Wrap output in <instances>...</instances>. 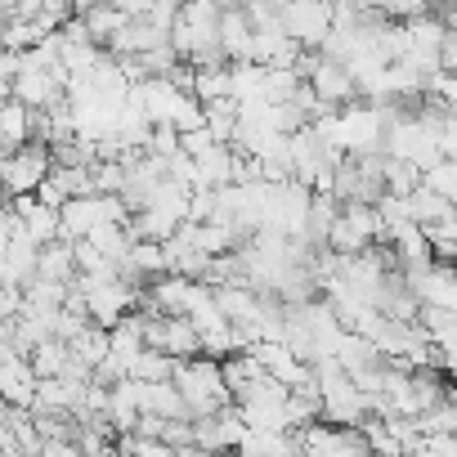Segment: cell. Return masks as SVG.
I'll use <instances>...</instances> for the list:
<instances>
[{
    "label": "cell",
    "instance_id": "6da1fadb",
    "mask_svg": "<svg viewBox=\"0 0 457 457\" xmlns=\"http://www.w3.org/2000/svg\"><path fill=\"white\" fill-rule=\"evenodd\" d=\"M170 386L179 390V399L188 403L193 417H206V412H220V408L234 403V395L224 390V377H220V359H206V354L179 359L175 372H170Z\"/></svg>",
    "mask_w": 457,
    "mask_h": 457
},
{
    "label": "cell",
    "instance_id": "7a4b0ae2",
    "mask_svg": "<svg viewBox=\"0 0 457 457\" xmlns=\"http://www.w3.org/2000/svg\"><path fill=\"white\" fill-rule=\"evenodd\" d=\"M50 148L28 139L23 148L5 153L0 157V193H10V197H23V193H37V184L50 175Z\"/></svg>",
    "mask_w": 457,
    "mask_h": 457
},
{
    "label": "cell",
    "instance_id": "3957f363",
    "mask_svg": "<svg viewBox=\"0 0 457 457\" xmlns=\"http://www.w3.org/2000/svg\"><path fill=\"white\" fill-rule=\"evenodd\" d=\"M278 23H283V37H292L301 50H319L323 37L332 32V5L328 0H283Z\"/></svg>",
    "mask_w": 457,
    "mask_h": 457
},
{
    "label": "cell",
    "instance_id": "277c9868",
    "mask_svg": "<svg viewBox=\"0 0 457 457\" xmlns=\"http://www.w3.org/2000/svg\"><path fill=\"white\" fill-rule=\"evenodd\" d=\"M408 292L417 305H439V310H457V278H453V265H426V270H412L403 274Z\"/></svg>",
    "mask_w": 457,
    "mask_h": 457
},
{
    "label": "cell",
    "instance_id": "5b68a950",
    "mask_svg": "<svg viewBox=\"0 0 457 457\" xmlns=\"http://www.w3.org/2000/svg\"><path fill=\"white\" fill-rule=\"evenodd\" d=\"M305 86L314 90V99H319V104H332V108H345V104H354V99H359V90H354L350 72H345L341 63L323 59V54H319V63H314V72H310V81H305Z\"/></svg>",
    "mask_w": 457,
    "mask_h": 457
},
{
    "label": "cell",
    "instance_id": "8992f818",
    "mask_svg": "<svg viewBox=\"0 0 457 457\" xmlns=\"http://www.w3.org/2000/svg\"><path fill=\"white\" fill-rule=\"evenodd\" d=\"M28 139H32V112L19 99H5L0 104V153H14Z\"/></svg>",
    "mask_w": 457,
    "mask_h": 457
},
{
    "label": "cell",
    "instance_id": "52a82bcc",
    "mask_svg": "<svg viewBox=\"0 0 457 457\" xmlns=\"http://www.w3.org/2000/svg\"><path fill=\"white\" fill-rule=\"evenodd\" d=\"M77 265H72V243L68 238H54L46 247H37V278H50V283H72Z\"/></svg>",
    "mask_w": 457,
    "mask_h": 457
},
{
    "label": "cell",
    "instance_id": "ba28073f",
    "mask_svg": "<svg viewBox=\"0 0 457 457\" xmlns=\"http://www.w3.org/2000/svg\"><path fill=\"white\" fill-rule=\"evenodd\" d=\"M403 211H408V220L421 228V224H439V220H453V202H444V197H435V193H426L421 184L412 188V193H403Z\"/></svg>",
    "mask_w": 457,
    "mask_h": 457
},
{
    "label": "cell",
    "instance_id": "9c48e42d",
    "mask_svg": "<svg viewBox=\"0 0 457 457\" xmlns=\"http://www.w3.org/2000/svg\"><path fill=\"white\" fill-rule=\"evenodd\" d=\"M68 363H72V350H68V341H54V337H46V341L28 354L32 377H63Z\"/></svg>",
    "mask_w": 457,
    "mask_h": 457
},
{
    "label": "cell",
    "instance_id": "30bf717a",
    "mask_svg": "<svg viewBox=\"0 0 457 457\" xmlns=\"http://www.w3.org/2000/svg\"><path fill=\"white\" fill-rule=\"evenodd\" d=\"M77 19L86 23V37H90L99 50H104V46H108V41H112V37L126 28V23H130V19H126L121 10H112V5H99V10H90V14H77Z\"/></svg>",
    "mask_w": 457,
    "mask_h": 457
},
{
    "label": "cell",
    "instance_id": "8fae6325",
    "mask_svg": "<svg viewBox=\"0 0 457 457\" xmlns=\"http://www.w3.org/2000/svg\"><path fill=\"white\" fill-rule=\"evenodd\" d=\"M86 243H90L104 261H112V265L130 252V238H126V228H121V224H99V228H90Z\"/></svg>",
    "mask_w": 457,
    "mask_h": 457
},
{
    "label": "cell",
    "instance_id": "7c38bea8",
    "mask_svg": "<svg viewBox=\"0 0 457 457\" xmlns=\"http://www.w3.org/2000/svg\"><path fill=\"white\" fill-rule=\"evenodd\" d=\"M421 188L435 193V197H444V202H453L457 197V162L453 157H439L435 166H426L421 170Z\"/></svg>",
    "mask_w": 457,
    "mask_h": 457
},
{
    "label": "cell",
    "instance_id": "4fadbf2b",
    "mask_svg": "<svg viewBox=\"0 0 457 457\" xmlns=\"http://www.w3.org/2000/svg\"><path fill=\"white\" fill-rule=\"evenodd\" d=\"M170 372H175V359H166L157 350H139L130 359V368H126L130 381H170Z\"/></svg>",
    "mask_w": 457,
    "mask_h": 457
},
{
    "label": "cell",
    "instance_id": "5bb4252c",
    "mask_svg": "<svg viewBox=\"0 0 457 457\" xmlns=\"http://www.w3.org/2000/svg\"><path fill=\"white\" fill-rule=\"evenodd\" d=\"M417 435H457V408H453V399L430 403V408L417 417Z\"/></svg>",
    "mask_w": 457,
    "mask_h": 457
},
{
    "label": "cell",
    "instance_id": "9a60e30c",
    "mask_svg": "<svg viewBox=\"0 0 457 457\" xmlns=\"http://www.w3.org/2000/svg\"><path fill=\"white\" fill-rule=\"evenodd\" d=\"M403 457H457V435H417Z\"/></svg>",
    "mask_w": 457,
    "mask_h": 457
},
{
    "label": "cell",
    "instance_id": "2e32d148",
    "mask_svg": "<svg viewBox=\"0 0 457 457\" xmlns=\"http://www.w3.org/2000/svg\"><path fill=\"white\" fill-rule=\"evenodd\" d=\"M211 144H215V139L206 135V126H197V130H184V135H179V153H184V157H202Z\"/></svg>",
    "mask_w": 457,
    "mask_h": 457
},
{
    "label": "cell",
    "instance_id": "e0dca14e",
    "mask_svg": "<svg viewBox=\"0 0 457 457\" xmlns=\"http://www.w3.org/2000/svg\"><path fill=\"white\" fill-rule=\"evenodd\" d=\"M108 5H112V10H121L126 19H144L153 0H108Z\"/></svg>",
    "mask_w": 457,
    "mask_h": 457
},
{
    "label": "cell",
    "instance_id": "ac0fdd59",
    "mask_svg": "<svg viewBox=\"0 0 457 457\" xmlns=\"http://www.w3.org/2000/svg\"><path fill=\"white\" fill-rule=\"evenodd\" d=\"M99 5H108V0H68L72 14H90V10H99Z\"/></svg>",
    "mask_w": 457,
    "mask_h": 457
},
{
    "label": "cell",
    "instance_id": "d6986e66",
    "mask_svg": "<svg viewBox=\"0 0 457 457\" xmlns=\"http://www.w3.org/2000/svg\"><path fill=\"white\" fill-rule=\"evenodd\" d=\"M179 5H184V0H179Z\"/></svg>",
    "mask_w": 457,
    "mask_h": 457
}]
</instances>
